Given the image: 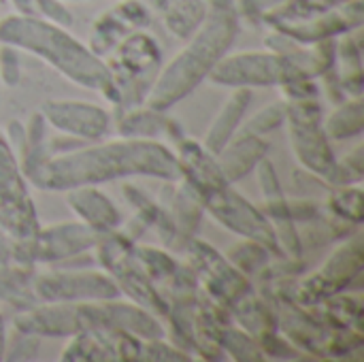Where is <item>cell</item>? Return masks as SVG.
<instances>
[{"instance_id":"6da1fadb","label":"cell","mask_w":364,"mask_h":362,"mask_svg":"<svg viewBox=\"0 0 364 362\" xmlns=\"http://www.w3.org/2000/svg\"><path fill=\"white\" fill-rule=\"evenodd\" d=\"M128 177H154L177 183L181 179V169L175 151L164 143L122 137L102 145L49 156L26 175L36 188L51 192H66L79 186H98Z\"/></svg>"},{"instance_id":"7a4b0ae2","label":"cell","mask_w":364,"mask_h":362,"mask_svg":"<svg viewBox=\"0 0 364 362\" xmlns=\"http://www.w3.org/2000/svg\"><path fill=\"white\" fill-rule=\"evenodd\" d=\"M209 11L188 45L164 66L147 92V107L166 111L196 90L215 64L230 51L239 30L241 11L237 0H207Z\"/></svg>"},{"instance_id":"3957f363","label":"cell","mask_w":364,"mask_h":362,"mask_svg":"<svg viewBox=\"0 0 364 362\" xmlns=\"http://www.w3.org/2000/svg\"><path fill=\"white\" fill-rule=\"evenodd\" d=\"M0 43L45 60L68 81L94 90L107 100L119 105V90L105 58L96 55L87 45L75 38L68 28L55 26L36 15L15 13L0 19Z\"/></svg>"},{"instance_id":"277c9868","label":"cell","mask_w":364,"mask_h":362,"mask_svg":"<svg viewBox=\"0 0 364 362\" xmlns=\"http://www.w3.org/2000/svg\"><path fill=\"white\" fill-rule=\"evenodd\" d=\"M119 90V105L134 107L162 68V49L145 30H132L105 60Z\"/></svg>"},{"instance_id":"5b68a950","label":"cell","mask_w":364,"mask_h":362,"mask_svg":"<svg viewBox=\"0 0 364 362\" xmlns=\"http://www.w3.org/2000/svg\"><path fill=\"white\" fill-rule=\"evenodd\" d=\"M98 258L109 271V275L115 280L122 294L130 297L132 303L141 305L156 318L171 316L168 303L162 299L158 288L154 286V280L143 271L141 262L134 256V250L128 243V237L111 233H102L98 237Z\"/></svg>"},{"instance_id":"8992f818","label":"cell","mask_w":364,"mask_h":362,"mask_svg":"<svg viewBox=\"0 0 364 362\" xmlns=\"http://www.w3.org/2000/svg\"><path fill=\"white\" fill-rule=\"evenodd\" d=\"M286 122L290 126V139L301 164L318 175L322 181L335 186L337 181V160L331 149V139L324 128L322 107L316 98L290 100Z\"/></svg>"},{"instance_id":"52a82bcc","label":"cell","mask_w":364,"mask_h":362,"mask_svg":"<svg viewBox=\"0 0 364 362\" xmlns=\"http://www.w3.org/2000/svg\"><path fill=\"white\" fill-rule=\"evenodd\" d=\"M209 79L226 87H267V85H286L292 81L307 79L296 64L273 49L267 51H239L224 55L215 68L209 73Z\"/></svg>"},{"instance_id":"ba28073f","label":"cell","mask_w":364,"mask_h":362,"mask_svg":"<svg viewBox=\"0 0 364 362\" xmlns=\"http://www.w3.org/2000/svg\"><path fill=\"white\" fill-rule=\"evenodd\" d=\"M196 192L203 201V207L224 228L232 230L235 235H239L247 241H256V243L264 245L273 254H277L282 250L275 228L269 222V218L262 211H258L250 201H245L239 192H235L228 181H215Z\"/></svg>"},{"instance_id":"9c48e42d","label":"cell","mask_w":364,"mask_h":362,"mask_svg":"<svg viewBox=\"0 0 364 362\" xmlns=\"http://www.w3.org/2000/svg\"><path fill=\"white\" fill-rule=\"evenodd\" d=\"M100 233L83 222H62L47 228H38L32 237L15 241L13 265L32 269L43 262H64L92 247H96Z\"/></svg>"},{"instance_id":"30bf717a","label":"cell","mask_w":364,"mask_h":362,"mask_svg":"<svg viewBox=\"0 0 364 362\" xmlns=\"http://www.w3.org/2000/svg\"><path fill=\"white\" fill-rule=\"evenodd\" d=\"M0 228L15 241L32 237L41 224L26 175L13 145L0 134Z\"/></svg>"},{"instance_id":"8fae6325","label":"cell","mask_w":364,"mask_h":362,"mask_svg":"<svg viewBox=\"0 0 364 362\" xmlns=\"http://www.w3.org/2000/svg\"><path fill=\"white\" fill-rule=\"evenodd\" d=\"M34 294L43 303H94L113 301L122 292L109 273L77 269V271H51L32 275Z\"/></svg>"},{"instance_id":"7c38bea8","label":"cell","mask_w":364,"mask_h":362,"mask_svg":"<svg viewBox=\"0 0 364 362\" xmlns=\"http://www.w3.org/2000/svg\"><path fill=\"white\" fill-rule=\"evenodd\" d=\"M364 265V250L360 235H354L348 243H343L309 280L303 282L299 290V299L305 305H314L320 301H326L341 290L350 288L354 280L360 277Z\"/></svg>"},{"instance_id":"4fadbf2b","label":"cell","mask_w":364,"mask_h":362,"mask_svg":"<svg viewBox=\"0 0 364 362\" xmlns=\"http://www.w3.org/2000/svg\"><path fill=\"white\" fill-rule=\"evenodd\" d=\"M41 115L58 132L83 141H98L111 128L109 111L85 100H47L43 102Z\"/></svg>"},{"instance_id":"5bb4252c","label":"cell","mask_w":364,"mask_h":362,"mask_svg":"<svg viewBox=\"0 0 364 362\" xmlns=\"http://www.w3.org/2000/svg\"><path fill=\"white\" fill-rule=\"evenodd\" d=\"M192 256L198 265V271L205 280V286L211 297H215L222 305L232 307L243 297L250 294V282L245 273H241L235 265L222 258L213 247L207 243L194 241Z\"/></svg>"},{"instance_id":"9a60e30c","label":"cell","mask_w":364,"mask_h":362,"mask_svg":"<svg viewBox=\"0 0 364 362\" xmlns=\"http://www.w3.org/2000/svg\"><path fill=\"white\" fill-rule=\"evenodd\" d=\"M360 26H363V0H350L348 4L333 9L324 15L299 23L277 26L275 30L301 45H314V43L331 41L339 34L356 32Z\"/></svg>"},{"instance_id":"2e32d148","label":"cell","mask_w":364,"mask_h":362,"mask_svg":"<svg viewBox=\"0 0 364 362\" xmlns=\"http://www.w3.org/2000/svg\"><path fill=\"white\" fill-rule=\"evenodd\" d=\"M258 173H260V188H262V194L267 201V218L275 228L279 247H284L286 252H290L292 258H296V256H301V243L296 237L290 203L286 201V196L282 192V186L277 181V173L267 158L260 160Z\"/></svg>"},{"instance_id":"e0dca14e","label":"cell","mask_w":364,"mask_h":362,"mask_svg":"<svg viewBox=\"0 0 364 362\" xmlns=\"http://www.w3.org/2000/svg\"><path fill=\"white\" fill-rule=\"evenodd\" d=\"M267 151H269V143L262 137L241 132L232 137L215 154V162H218L222 177L228 183H235L243 179L245 175H250L260 164V160L267 158Z\"/></svg>"},{"instance_id":"ac0fdd59","label":"cell","mask_w":364,"mask_h":362,"mask_svg":"<svg viewBox=\"0 0 364 362\" xmlns=\"http://www.w3.org/2000/svg\"><path fill=\"white\" fill-rule=\"evenodd\" d=\"M66 192H68V196H66L68 207L79 215V220L83 224H87L90 228H94L100 235L119 228V224H122L119 209L96 186H79V188H73Z\"/></svg>"},{"instance_id":"d6986e66","label":"cell","mask_w":364,"mask_h":362,"mask_svg":"<svg viewBox=\"0 0 364 362\" xmlns=\"http://www.w3.org/2000/svg\"><path fill=\"white\" fill-rule=\"evenodd\" d=\"M250 102H252V90L250 87H235V94L226 100V105L222 107V111L218 113V117L209 126V132L203 141L207 151H211L215 156L237 134Z\"/></svg>"},{"instance_id":"ffe728a7","label":"cell","mask_w":364,"mask_h":362,"mask_svg":"<svg viewBox=\"0 0 364 362\" xmlns=\"http://www.w3.org/2000/svg\"><path fill=\"white\" fill-rule=\"evenodd\" d=\"M119 137L124 139H149L160 141V137H168L179 141V126L164 115V111L147 109H130L119 119Z\"/></svg>"},{"instance_id":"44dd1931","label":"cell","mask_w":364,"mask_h":362,"mask_svg":"<svg viewBox=\"0 0 364 362\" xmlns=\"http://www.w3.org/2000/svg\"><path fill=\"white\" fill-rule=\"evenodd\" d=\"M164 26L177 38H190L205 21L209 2L207 0H162L160 4Z\"/></svg>"},{"instance_id":"7402d4cb","label":"cell","mask_w":364,"mask_h":362,"mask_svg":"<svg viewBox=\"0 0 364 362\" xmlns=\"http://www.w3.org/2000/svg\"><path fill=\"white\" fill-rule=\"evenodd\" d=\"M348 2L350 0H282L271 11H267L262 15V19L267 23H271L273 28H277V26L314 19V17L324 15L333 9H339Z\"/></svg>"},{"instance_id":"603a6c76","label":"cell","mask_w":364,"mask_h":362,"mask_svg":"<svg viewBox=\"0 0 364 362\" xmlns=\"http://www.w3.org/2000/svg\"><path fill=\"white\" fill-rule=\"evenodd\" d=\"M134 28L128 23V19L119 13V9H111L107 13H102L96 23H94V30H92V36H90V49L105 58L109 55Z\"/></svg>"},{"instance_id":"cb8c5ba5","label":"cell","mask_w":364,"mask_h":362,"mask_svg":"<svg viewBox=\"0 0 364 362\" xmlns=\"http://www.w3.org/2000/svg\"><path fill=\"white\" fill-rule=\"evenodd\" d=\"M324 128H326L328 139H335V141H346V139H352V137H360L364 128L363 98L352 96L343 105H339L333 111V115L326 119Z\"/></svg>"},{"instance_id":"d4e9b609","label":"cell","mask_w":364,"mask_h":362,"mask_svg":"<svg viewBox=\"0 0 364 362\" xmlns=\"http://www.w3.org/2000/svg\"><path fill=\"white\" fill-rule=\"evenodd\" d=\"M179 181L181 183L175 188V194H173V213H171V218L177 224L179 233L183 237H188V235H192L196 230L205 207H203V201H200L198 192L183 177Z\"/></svg>"},{"instance_id":"484cf974","label":"cell","mask_w":364,"mask_h":362,"mask_svg":"<svg viewBox=\"0 0 364 362\" xmlns=\"http://www.w3.org/2000/svg\"><path fill=\"white\" fill-rule=\"evenodd\" d=\"M363 190L358 183L341 186L328 201V209L335 213L337 220L350 222V224H360L363 222Z\"/></svg>"},{"instance_id":"4316f807","label":"cell","mask_w":364,"mask_h":362,"mask_svg":"<svg viewBox=\"0 0 364 362\" xmlns=\"http://www.w3.org/2000/svg\"><path fill=\"white\" fill-rule=\"evenodd\" d=\"M134 256L151 280H173L179 271V265L166 252H160L156 247H139L134 250Z\"/></svg>"},{"instance_id":"83f0119b","label":"cell","mask_w":364,"mask_h":362,"mask_svg":"<svg viewBox=\"0 0 364 362\" xmlns=\"http://www.w3.org/2000/svg\"><path fill=\"white\" fill-rule=\"evenodd\" d=\"M286 113H288V102L286 100H275V102L267 105L264 109H260L256 115H252L245 122L241 132L243 134H256V137L273 132L277 126H282L286 122Z\"/></svg>"},{"instance_id":"f1b7e54d","label":"cell","mask_w":364,"mask_h":362,"mask_svg":"<svg viewBox=\"0 0 364 362\" xmlns=\"http://www.w3.org/2000/svg\"><path fill=\"white\" fill-rule=\"evenodd\" d=\"M271 250H267L264 245L256 243V241H247L243 245H237L232 247L230 252V262L241 271V273H254L258 271L260 267H264L271 258Z\"/></svg>"},{"instance_id":"f546056e","label":"cell","mask_w":364,"mask_h":362,"mask_svg":"<svg viewBox=\"0 0 364 362\" xmlns=\"http://www.w3.org/2000/svg\"><path fill=\"white\" fill-rule=\"evenodd\" d=\"M220 344L228 350V354L237 361H262L264 352L258 348L245 333L241 331H224L220 333Z\"/></svg>"},{"instance_id":"4dcf8cb0","label":"cell","mask_w":364,"mask_h":362,"mask_svg":"<svg viewBox=\"0 0 364 362\" xmlns=\"http://www.w3.org/2000/svg\"><path fill=\"white\" fill-rule=\"evenodd\" d=\"M32 275L34 273L28 267H19V265L0 267V299L23 292V288L32 282Z\"/></svg>"},{"instance_id":"1f68e13d","label":"cell","mask_w":364,"mask_h":362,"mask_svg":"<svg viewBox=\"0 0 364 362\" xmlns=\"http://www.w3.org/2000/svg\"><path fill=\"white\" fill-rule=\"evenodd\" d=\"M34 15L62 28H70L75 23V15L68 11L64 0H36Z\"/></svg>"},{"instance_id":"d6a6232c","label":"cell","mask_w":364,"mask_h":362,"mask_svg":"<svg viewBox=\"0 0 364 362\" xmlns=\"http://www.w3.org/2000/svg\"><path fill=\"white\" fill-rule=\"evenodd\" d=\"M364 175L363 147H356L352 154H348L341 162H337V181L335 186H350L360 183Z\"/></svg>"},{"instance_id":"836d02e7","label":"cell","mask_w":364,"mask_h":362,"mask_svg":"<svg viewBox=\"0 0 364 362\" xmlns=\"http://www.w3.org/2000/svg\"><path fill=\"white\" fill-rule=\"evenodd\" d=\"M36 352H38V337L17 331L11 346L6 341L4 358H9V361H30V358H36Z\"/></svg>"},{"instance_id":"e575fe53","label":"cell","mask_w":364,"mask_h":362,"mask_svg":"<svg viewBox=\"0 0 364 362\" xmlns=\"http://www.w3.org/2000/svg\"><path fill=\"white\" fill-rule=\"evenodd\" d=\"M0 79H4L6 85H17L21 79V64L17 47L0 43Z\"/></svg>"},{"instance_id":"d590c367","label":"cell","mask_w":364,"mask_h":362,"mask_svg":"<svg viewBox=\"0 0 364 362\" xmlns=\"http://www.w3.org/2000/svg\"><path fill=\"white\" fill-rule=\"evenodd\" d=\"M13 245H15V239L0 228V267L13 265Z\"/></svg>"},{"instance_id":"8d00e7d4","label":"cell","mask_w":364,"mask_h":362,"mask_svg":"<svg viewBox=\"0 0 364 362\" xmlns=\"http://www.w3.org/2000/svg\"><path fill=\"white\" fill-rule=\"evenodd\" d=\"M13 4V9L19 13V15H34V4L36 0H9Z\"/></svg>"},{"instance_id":"74e56055","label":"cell","mask_w":364,"mask_h":362,"mask_svg":"<svg viewBox=\"0 0 364 362\" xmlns=\"http://www.w3.org/2000/svg\"><path fill=\"white\" fill-rule=\"evenodd\" d=\"M6 322L0 314V361H4V350H6Z\"/></svg>"},{"instance_id":"f35d334b","label":"cell","mask_w":364,"mask_h":362,"mask_svg":"<svg viewBox=\"0 0 364 362\" xmlns=\"http://www.w3.org/2000/svg\"><path fill=\"white\" fill-rule=\"evenodd\" d=\"M64 2H83V0H64Z\"/></svg>"}]
</instances>
